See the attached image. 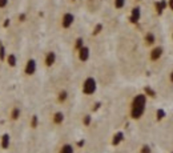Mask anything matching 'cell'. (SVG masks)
Segmentation results:
<instances>
[{
	"mask_svg": "<svg viewBox=\"0 0 173 153\" xmlns=\"http://www.w3.org/2000/svg\"><path fill=\"white\" fill-rule=\"evenodd\" d=\"M97 89V81H96L95 77L92 76H88L85 80L83 81V85H81V92L85 96H91L96 92Z\"/></svg>",
	"mask_w": 173,
	"mask_h": 153,
	"instance_id": "cell-2",
	"label": "cell"
},
{
	"mask_svg": "<svg viewBox=\"0 0 173 153\" xmlns=\"http://www.w3.org/2000/svg\"><path fill=\"white\" fill-rule=\"evenodd\" d=\"M38 124H39V120H38V117L36 116H32V124H31V127H32L33 129L38 127Z\"/></svg>",
	"mask_w": 173,
	"mask_h": 153,
	"instance_id": "cell-20",
	"label": "cell"
},
{
	"mask_svg": "<svg viewBox=\"0 0 173 153\" xmlns=\"http://www.w3.org/2000/svg\"><path fill=\"white\" fill-rule=\"evenodd\" d=\"M68 97H69V95H68V92L65 89H60L57 93H56V101H57L59 104L67 103Z\"/></svg>",
	"mask_w": 173,
	"mask_h": 153,
	"instance_id": "cell-11",
	"label": "cell"
},
{
	"mask_svg": "<svg viewBox=\"0 0 173 153\" xmlns=\"http://www.w3.org/2000/svg\"><path fill=\"white\" fill-rule=\"evenodd\" d=\"M8 3H10V0H0V10H3V8L7 7Z\"/></svg>",
	"mask_w": 173,
	"mask_h": 153,
	"instance_id": "cell-21",
	"label": "cell"
},
{
	"mask_svg": "<svg viewBox=\"0 0 173 153\" xmlns=\"http://www.w3.org/2000/svg\"><path fill=\"white\" fill-rule=\"evenodd\" d=\"M38 71V63L35 59H28L24 65V75L25 76H33Z\"/></svg>",
	"mask_w": 173,
	"mask_h": 153,
	"instance_id": "cell-4",
	"label": "cell"
},
{
	"mask_svg": "<svg viewBox=\"0 0 173 153\" xmlns=\"http://www.w3.org/2000/svg\"><path fill=\"white\" fill-rule=\"evenodd\" d=\"M138 153H152V148L148 145V144H144V145H141Z\"/></svg>",
	"mask_w": 173,
	"mask_h": 153,
	"instance_id": "cell-18",
	"label": "cell"
},
{
	"mask_svg": "<svg viewBox=\"0 0 173 153\" xmlns=\"http://www.w3.org/2000/svg\"><path fill=\"white\" fill-rule=\"evenodd\" d=\"M168 5L171 8V11H173V0H168Z\"/></svg>",
	"mask_w": 173,
	"mask_h": 153,
	"instance_id": "cell-22",
	"label": "cell"
},
{
	"mask_svg": "<svg viewBox=\"0 0 173 153\" xmlns=\"http://www.w3.org/2000/svg\"><path fill=\"white\" fill-rule=\"evenodd\" d=\"M169 81H171V83L173 84V71H172L171 73H169Z\"/></svg>",
	"mask_w": 173,
	"mask_h": 153,
	"instance_id": "cell-23",
	"label": "cell"
},
{
	"mask_svg": "<svg viewBox=\"0 0 173 153\" xmlns=\"http://www.w3.org/2000/svg\"><path fill=\"white\" fill-rule=\"evenodd\" d=\"M5 60H7V64L11 68L16 67V64H18V57H16V55H13V53H10V55L5 57Z\"/></svg>",
	"mask_w": 173,
	"mask_h": 153,
	"instance_id": "cell-13",
	"label": "cell"
},
{
	"mask_svg": "<svg viewBox=\"0 0 173 153\" xmlns=\"http://www.w3.org/2000/svg\"><path fill=\"white\" fill-rule=\"evenodd\" d=\"M146 107V96L144 93H138L130 101L129 107V116L132 120H140L143 115L145 113Z\"/></svg>",
	"mask_w": 173,
	"mask_h": 153,
	"instance_id": "cell-1",
	"label": "cell"
},
{
	"mask_svg": "<svg viewBox=\"0 0 173 153\" xmlns=\"http://www.w3.org/2000/svg\"><path fill=\"white\" fill-rule=\"evenodd\" d=\"M130 20L132 23H137L140 20V8H133L132 10V16H130Z\"/></svg>",
	"mask_w": 173,
	"mask_h": 153,
	"instance_id": "cell-14",
	"label": "cell"
},
{
	"mask_svg": "<svg viewBox=\"0 0 173 153\" xmlns=\"http://www.w3.org/2000/svg\"><path fill=\"white\" fill-rule=\"evenodd\" d=\"M10 135H3L1 136V148L3 149H8L10 146Z\"/></svg>",
	"mask_w": 173,
	"mask_h": 153,
	"instance_id": "cell-15",
	"label": "cell"
},
{
	"mask_svg": "<svg viewBox=\"0 0 173 153\" xmlns=\"http://www.w3.org/2000/svg\"><path fill=\"white\" fill-rule=\"evenodd\" d=\"M56 60H57V56H56V53L53 52V51H48L47 53H45L44 56V65L47 68H51L55 65Z\"/></svg>",
	"mask_w": 173,
	"mask_h": 153,
	"instance_id": "cell-7",
	"label": "cell"
},
{
	"mask_svg": "<svg viewBox=\"0 0 173 153\" xmlns=\"http://www.w3.org/2000/svg\"><path fill=\"white\" fill-rule=\"evenodd\" d=\"M172 40H173V32H172Z\"/></svg>",
	"mask_w": 173,
	"mask_h": 153,
	"instance_id": "cell-24",
	"label": "cell"
},
{
	"mask_svg": "<svg viewBox=\"0 0 173 153\" xmlns=\"http://www.w3.org/2000/svg\"><path fill=\"white\" fill-rule=\"evenodd\" d=\"M59 153H75V148H73L72 144H63L59 149Z\"/></svg>",
	"mask_w": 173,
	"mask_h": 153,
	"instance_id": "cell-12",
	"label": "cell"
},
{
	"mask_svg": "<svg viewBox=\"0 0 173 153\" xmlns=\"http://www.w3.org/2000/svg\"><path fill=\"white\" fill-rule=\"evenodd\" d=\"M171 153H173V152H171Z\"/></svg>",
	"mask_w": 173,
	"mask_h": 153,
	"instance_id": "cell-25",
	"label": "cell"
},
{
	"mask_svg": "<svg viewBox=\"0 0 173 153\" xmlns=\"http://www.w3.org/2000/svg\"><path fill=\"white\" fill-rule=\"evenodd\" d=\"M65 120V116L63 112H60V110H57V112H55L52 115V123L55 124V125H61V124L64 123Z\"/></svg>",
	"mask_w": 173,
	"mask_h": 153,
	"instance_id": "cell-10",
	"label": "cell"
},
{
	"mask_svg": "<svg viewBox=\"0 0 173 153\" xmlns=\"http://www.w3.org/2000/svg\"><path fill=\"white\" fill-rule=\"evenodd\" d=\"M83 45H84V40L81 38H79L77 40H76V44H75V51H79Z\"/></svg>",
	"mask_w": 173,
	"mask_h": 153,
	"instance_id": "cell-19",
	"label": "cell"
},
{
	"mask_svg": "<svg viewBox=\"0 0 173 153\" xmlns=\"http://www.w3.org/2000/svg\"><path fill=\"white\" fill-rule=\"evenodd\" d=\"M20 116H21V109H20V107H12L10 110V115H8V117H10V120L11 121H18L19 118H20Z\"/></svg>",
	"mask_w": 173,
	"mask_h": 153,
	"instance_id": "cell-9",
	"label": "cell"
},
{
	"mask_svg": "<svg viewBox=\"0 0 173 153\" xmlns=\"http://www.w3.org/2000/svg\"><path fill=\"white\" fill-rule=\"evenodd\" d=\"M144 45L145 47H153V45H156V35L151 31H148V32L144 35Z\"/></svg>",
	"mask_w": 173,
	"mask_h": 153,
	"instance_id": "cell-8",
	"label": "cell"
},
{
	"mask_svg": "<svg viewBox=\"0 0 173 153\" xmlns=\"http://www.w3.org/2000/svg\"><path fill=\"white\" fill-rule=\"evenodd\" d=\"M76 52H77V59L81 61V63H87V61L89 60L91 49L87 47V45H83V47H81L79 51H76Z\"/></svg>",
	"mask_w": 173,
	"mask_h": 153,
	"instance_id": "cell-6",
	"label": "cell"
},
{
	"mask_svg": "<svg viewBox=\"0 0 173 153\" xmlns=\"http://www.w3.org/2000/svg\"><path fill=\"white\" fill-rule=\"evenodd\" d=\"M123 138H124V135L121 132H119L117 135H115V137H113V141H112V144L113 145H119V144L123 141Z\"/></svg>",
	"mask_w": 173,
	"mask_h": 153,
	"instance_id": "cell-17",
	"label": "cell"
},
{
	"mask_svg": "<svg viewBox=\"0 0 173 153\" xmlns=\"http://www.w3.org/2000/svg\"><path fill=\"white\" fill-rule=\"evenodd\" d=\"M75 23V15L72 12H64L60 18V27L63 29H69Z\"/></svg>",
	"mask_w": 173,
	"mask_h": 153,
	"instance_id": "cell-3",
	"label": "cell"
},
{
	"mask_svg": "<svg viewBox=\"0 0 173 153\" xmlns=\"http://www.w3.org/2000/svg\"><path fill=\"white\" fill-rule=\"evenodd\" d=\"M125 3H127V0H113V7L116 10H123L125 7Z\"/></svg>",
	"mask_w": 173,
	"mask_h": 153,
	"instance_id": "cell-16",
	"label": "cell"
},
{
	"mask_svg": "<svg viewBox=\"0 0 173 153\" xmlns=\"http://www.w3.org/2000/svg\"><path fill=\"white\" fill-rule=\"evenodd\" d=\"M163 53H164V48L161 45H153L151 52H149V59H151V61H158L163 57Z\"/></svg>",
	"mask_w": 173,
	"mask_h": 153,
	"instance_id": "cell-5",
	"label": "cell"
}]
</instances>
